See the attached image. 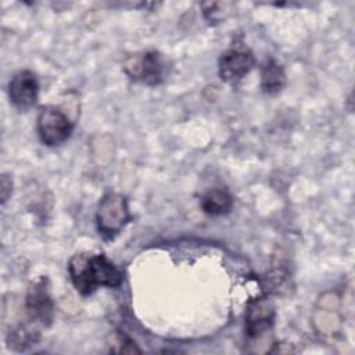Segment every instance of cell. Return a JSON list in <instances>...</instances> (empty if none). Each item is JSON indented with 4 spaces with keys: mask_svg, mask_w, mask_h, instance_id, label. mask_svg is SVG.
I'll return each mask as SVG.
<instances>
[{
    "mask_svg": "<svg viewBox=\"0 0 355 355\" xmlns=\"http://www.w3.org/2000/svg\"><path fill=\"white\" fill-rule=\"evenodd\" d=\"M68 272L82 295H90L103 286L118 287L122 283V272L104 254L78 252L69 259Z\"/></svg>",
    "mask_w": 355,
    "mask_h": 355,
    "instance_id": "6da1fadb",
    "label": "cell"
},
{
    "mask_svg": "<svg viewBox=\"0 0 355 355\" xmlns=\"http://www.w3.org/2000/svg\"><path fill=\"white\" fill-rule=\"evenodd\" d=\"M129 220L130 211L125 196L110 191L101 197L97 207L96 222L98 234L104 240H114Z\"/></svg>",
    "mask_w": 355,
    "mask_h": 355,
    "instance_id": "7a4b0ae2",
    "label": "cell"
},
{
    "mask_svg": "<svg viewBox=\"0 0 355 355\" xmlns=\"http://www.w3.org/2000/svg\"><path fill=\"white\" fill-rule=\"evenodd\" d=\"M122 69L132 80L155 86L164 80L166 62L158 50H141L126 55Z\"/></svg>",
    "mask_w": 355,
    "mask_h": 355,
    "instance_id": "3957f363",
    "label": "cell"
},
{
    "mask_svg": "<svg viewBox=\"0 0 355 355\" xmlns=\"http://www.w3.org/2000/svg\"><path fill=\"white\" fill-rule=\"evenodd\" d=\"M73 130L69 115L58 105H44L37 115V133L43 144L57 147L67 141Z\"/></svg>",
    "mask_w": 355,
    "mask_h": 355,
    "instance_id": "277c9868",
    "label": "cell"
},
{
    "mask_svg": "<svg viewBox=\"0 0 355 355\" xmlns=\"http://www.w3.org/2000/svg\"><path fill=\"white\" fill-rule=\"evenodd\" d=\"M25 311L28 319L32 320L33 323L42 327H49L51 324L54 315V304L49 293L46 277H40L37 282L32 283L28 287L25 295Z\"/></svg>",
    "mask_w": 355,
    "mask_h": 355,
    "instance_id": "5b68a950",
    "label": "cell"
},
{
    "mask_svg": "<svg viewBox=\"0 0 355 355\" xmlns=\"http://www.w3.org/2000/svg\"><path fill=\"white\" fill-rule=\"evenodd\" d=\"M255 65L252 51L244 46H233L225 50L218 61V72L223 82L236 83L241 80Z\"/></svg>",
    "mask_w": 355,
    "mask_h": 355,
    "instance_id": "8992f818",
    "label": "cell"
},
{
    "mask_svg": "<svg viewBox=\"0 0 355 355\" xmlns=\"http://www.w3.org/2000/svg\"><path fill=\"white\" fill-rule=\"evenodd\" d=\"M275 305L268 297H257L247 302L245 306V333L250 338H257L269 331L275 322Z\"/></svg>",
    "mask_w": 355,
    "mask_h": 355,
    "instance_id": "52a82bcc",
    "label": "cell"
},
{
    "mask_svg": "<svg viewBox=\"0 0 355 355\" xmlns=\"http://www.w3.org/2000/svg\"><path fill=\"white\" fill-rule=\"evenodd\" d=\"M8 97L10 103L21 111L32 108L39 97V82L36 75L29 69L17 72L8 83Z\"/></svg>",
    "mask_w": 355,
    "mask_h": 355,
    "instance_id": "ba28073f",
    "label": "cell"
},
{
    "mask_svg": "<svg viewBox=\"0 0 355 355\" xmlns=\"http://www.w3.org/2000/svg\"><path fill=\"white\" fill-rule=\"evenodd\" d=\"M286 85V72L283 65L269 57L261 67V89L266 94L279 93Z\"/></svg>",
    "mask_w": 355,
    "mask_h": 355,
    "instance_id": "9c48e42d",
    "label": "cell"
},
{
    "mask_svg": "<svg viewBox=\"0 0 355 355\" xmlns=\"http://www.w3.org/2000/svg\"><path fill=\"white\" fill-rule=\"evenodd\" d=\"M37 326L39 324L29 320L28 323H21L14 329H11L10 333L7 334L8 348L14 351H25L31 345H35L40 338Z\"/></svg>",
    "mask_w": 355,
    "mask_h": 355,
    "instance_id": "30bf717a",
    "label": "cell"
},
{
    "mask_svg": "<svg viewBox=\"0 0 355 355\" xmlns=\"http://www.w3.org/2000/svg\"><path fill=\"white\" fill-rule=\"evenodd\" d=\"M200 205L207 215H226L233 207V198L225 189H211L202 194Z\"/></svg>",
    "mask_w": 355,
    "mask_h": 355,
    "instance_id": "8fae6325",
    "label": "cell"
},
{
    "mask_svg": "<svg viewBox=\"0 0 355 355\" xmlns=\"http://www.w3.org/2000/svg\"><path fill=\"white\" fill-rule=\"evenodd\" d=\"M268 280L270 283L272 291L273 293H283L284 290L288 288V283H290V277L288 273L286 270L282 269H273L269 275H268Z\"/></svg>",
    "mask_w": 355,
    "mask_h": 355,
    "instance_id": "7c38bea8",
    "label": "cell"
},
{
    "mask_svg": "<svg viewBox=\"0 0 355 355\" xmlns=\"http://www.w3.org/2000/svg\"><path fill=\"white\" fill-rule=\"evenodd\" d=\"M112 347L114 345H118V347H115L111 352H122V354H132V352H141L137 347H136V344H135V341L132 340V338H129L128 336H125L123 333H121V331H116L115 333V336H114V338H112ZM111 348V347H110Z\"/></svg>",
    "mask_w": 355,
    "mask_h": 355,
    "instance_id": "4fadbf2b",
    "label": "cell"
},
{
    "mask_svg": "<svg viewBox=\"0 0 355 355\" xmlns=\"http://www.w3.org/2000/svg\"><path fill=\"white\" fill-rule=\"evenodd\" d=\"M12 193V182L8 178V175L3 173L1 176V202L4 204L7 201V198L11 196Z\"/></svg>",
    "mask_w": 355,
    "mask_h": 355,
    "instance_id": "5bb4252c",
    "label": "cell"
}]
</instances>
